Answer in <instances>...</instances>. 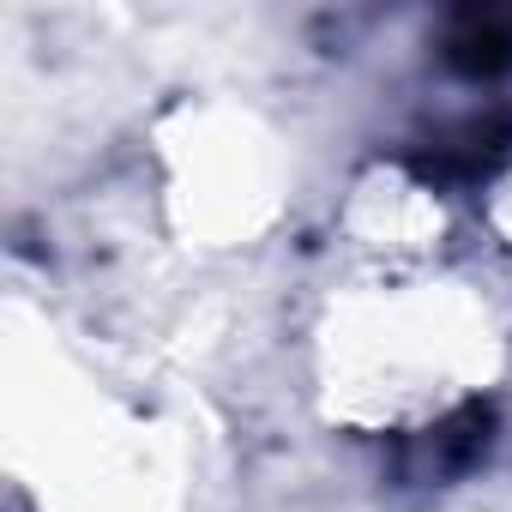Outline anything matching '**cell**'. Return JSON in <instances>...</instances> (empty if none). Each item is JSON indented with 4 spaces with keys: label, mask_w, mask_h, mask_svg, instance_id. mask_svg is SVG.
I'll return each instance as SVG.
<instances>
[{
    "label": "cell",
    "mask_w": 512,
    "mask_h": 512,
    "mask_svg": "<svg viewBox=\"0 0 512 512\" xmlns=\"http://www.w3.org/2000/svg\"><path fill=\"white\" fill-rule=\"evenodd\" d=\"M482 229L494 235V247L512 253V145L500 151V163L482 181Z\"/></svg>",
    "instance_id": "cell-5"
},
{
    "label": "cell",
    "mask_w": 512,
    "mask_h": 512,
    "mask_svg": "<svg viewBox=\"0 0 512 512\" xmlns=\"http://www.w3.org/2000/svg\"><path fill=\"white\" fill-rule=\"evenodd\" d=\"M145 163L163 229L193 253H247L290 217V145L235 97L163 103L145 127Z\"/></svg>",
    "instance_id": "cell-2"
},
{
    "label": "cell",
    "mask_w": 512,
    "mask_h": 512,
    "mask_svg": "<svg viewBox=\"0 0 512 512\" xmlns=\"http://www.w3.org/2000/svg\"><path fill=\"white\" fill-rule=\"evenodd\" d=\"M458 229V205L410 157H368L350 169L338 193V235L362 260V272H428L446 266Z\"/></svg>",
    "instance_id": "cell-4"
},
{
    "label": "cell",
    "mask_w": 512,
    "mask_h": 512,
    "mask_svg": "<svg viewBox=\"0 0 512 512\" xmlns=\"http://www.w3.org/2000/svg\"><path fill=\"white\" fill-rule=\"evenodd\" d=\"M512 326L452 266L362 272L326 296L308 332V392L344 434H434L500 392Z\"/></svg>",
    "instance_id": "cell-1"
},
{
    "label": "cell",
    "mask_w": 512,
    "mask_h": 512,
    "mask_svg": "<svg viewBox=\"0 0 512 512\" xmlns=\"http://www.w3.org/2000/svg\"><path fill=\"white\" fill-rule=\"evenodd\" d=\"M37 434L25 446V482L43 512H175L181 506V452L133 404L109 392L37 398Z\"/></svg>",
    "instance_id": "cell-3"
}]
</instances>
